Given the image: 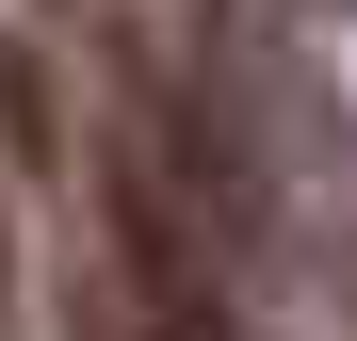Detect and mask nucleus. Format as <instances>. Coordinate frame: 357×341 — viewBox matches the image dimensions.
I'll use <instances>...</instances> for the list:
<instances>
[{
  "label": "nucleus",
  "instance_id": "obj_1",
  "mask_svg": "<svg viewBox=\"0 0 357 341\" xmlns=\"http://www.w3.org/2000/svg\"><path fill=\"white\" fill-rule=\"evenodd\" d=\"M178 195L195 179L162 146H130V130L98 146V244L66 276V341H244L227 293H211V260H195V227H178Z\"/></svg>",
  "mask_w": 357,
  "mask_h": 341
},
{
  "label": "nucleus",
  "instance_id": "obj_2",
  "mask_svg": "<svg viewBox=\"0 0 357 341\" xmlns=\"http://www.w3.org/2000/svg\"><path fill=\"white\" fill-rule=\"evenodd\" d=\"M0 293H17V227H0Z\"/></svg>",
  "mask_w": 357,
  "mask_h": 341
}]
</instances>
